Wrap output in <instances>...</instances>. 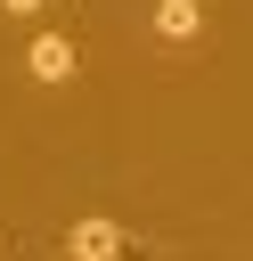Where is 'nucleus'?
<instances>
[{
  "mask_svg": "<svg viewBox=\"0 0 253 261\" xmlns=\"http://www.w3.org/2000/svg\"><path fill=\"white\" fill-rule=\"evenodd\" d=\"M73 65H82V49H73L65 33H33V49H24V73H33V82L57 90V82H73Z\"/></svg>",
  "mask_w": 253,
  "mask_h": 261,
  "instance_id": "1",
  "label": "nucleus"
},
{
  "mask_svg": "<svg viewBox=\"0 0 253 261\" xmlns=\"http://www.w3.org/2000/svg\"><path fill=\"white\" fill-rule=\"evenodd\" d=\"M65 253H73V261H122V228L90 212V220H73V228H65Z\"/></svg>",
  "mask_w": 253,
  "mask_h": 261,
  "instance_id": "2",
  "label": "nucleus"
},
{
  "mask_svg": "<svg viewBox=\"0 0 253 261\" xmlns=\"http://www.w3.org/2000/svg\"><path fill=\"white\" fill-rule=\"evenodd\" d=\"M0 8H8V16H41V0H0Z\"/></svg>",
  "mask_w": 253,
  "mask_h": 261,
  "instance_id": "4",
  "label": "nucleus"
},
{
  "mask_svg": "<svg viewBox=\"0 0 253 261\" xmlns=\"http://www.w3.org/2000/svg\"><path fill=\"white\" fill-rule=\"evenodd\" d=\"M204 33V0H155V41H196Z\"/></svg>",
  "mask_w": 253,
  "mask_h": 261,
  "instance_id": "3",
  "label": "nucleus"
}]
</instances>
